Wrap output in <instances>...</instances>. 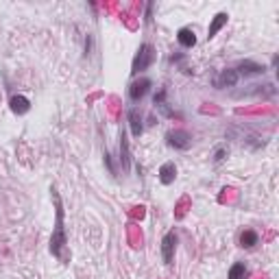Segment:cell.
<instances>
[{
    "label": "cell",
    "instance_id": "6da1fadb",
    "mask_svg": "<svg viewBox=\"0 0 279 279\" xmlns=\"http://www.w3.org/2000/svg\"><path fill=\"white\" fill-rule=\"evenodd\" d=\"M50 196H53V203H55V229H53V236H50V253L57 260H61L63 264H68L70 255L65 253V249H68V236H65V227H63V203H61L59 190L55 186H50Z\"/></svg>",
    "mask_w": 279,
    "mask_h": 279
},
{
    "label": "cell",
    "instance_id": "7a4b0ae2",
    "mask_svg": "<svg viewBox=\"0 0 279 279\" xmlns=\"http://www.w3.org/2000/svg\"><path fill=\"white\" fill-rule=\"evenodd\" d=\"M153 61H155V48L151 46V44H142V46L137 48V53L133 57V65H131V75L137 77L140 72L149 70Z\"/></svg>",
    "mask_w": 279,
    "mask_h": 279
},
{
    "label": "cell",
    "instance_id": "3957f363",
    "mask_svg": "<svg viewBox=\"0 0 279 279\" xmlns=\"http://www.w3.org/2000/svg\"><path fill=\"white\" fill-rule=\"evenodd\" d=\"M166 144L175 151H188L192 146V135L183 129H175V131H168L166 133Z\"/></svg>",
    "mask_w": 279,
    "mask_h": 279
},
{
    "label": "cell",
    "instance_id": "277c9868",
    "mask_svg": "<svg viewBox=\"0 0 279 279\" xmlns=\"http://www.w3.org/2000/svg\"><path fill=\"white\" fill-rule=\"evenodd\" d=\"M151 79H146V77H142V79H135L133 83L129 85V98L133 100V102H140L142 100L146 94H149V90H151Z\"/></svg>",
    "mask_w": 279,
    "mask_h": 279
},
{
    "label": "cell",
    "instance_id": "5b68a950",
    "mask_svg": "<svg viewBox=\"0 0 279 279\" xmlns=\"http://www.w3.org/2000/svg\"><path fill=\"white\" fill-rule=\"evenodd\" d=\"M175 249H177V233L168 231L166 236L161 238V258H164V264H172Z\"/></svg>",
    "mask_w": 279,
    "mask_h": 279
},
{
    "label": "cell",
    "instance_id": "8992f818",
    "mask_svg": "<svg viewBox=\"0 0 279 279\" xmlns=\"http://www.w3.org/2000/svg\"><path fill=\"white\" fill-rule=\"evenodd\" d=\"M238 79H240V75L236 72V68H227V70H223L220 75L214 79V87H218V90H225V87H233L238 83Z\"/></svg>",
    "mask_w": 279,
    "mask_h": 279
},
{
    "label": "cell",
    "instance_id": "52a82bcc",
    "mask_svg": "<svg viewBox=\"0 0 279 279\" xmlns=\"http://www.w3.org/2000/svg\"><path fill=\"white\" fill-rule=\"evenodd\" d=\"M236 72H238V75H245V77H255V75H264V72H266V68H264L262 63H258V61L245 59V61L238 63Z\"/></svg>",
    "mask_w": 279,
    "mask_h": 279
},
{
    "label": "cell",
    "instance_id": "ba28073f",
    "mask_svg": "<svg viewBox=\"0 0 279 279\" xmlns=\"http://www.w3.org/2000/svg\"><path fill=\"white\" fill-rule=\"evenodd\" d=\"M120 164H122V170L124 172L131 170V149H129L127 131H122V133H120Z\"/></svg>",
    "mask_w": 279,
    "mask_h": 279
},
{
    "label": "cell",
    "instance_id": "9c48e42d",
    "mask_svg": "<svg viewBox=\"0 0 279 279\" xmlns=\"http://www.w3.org/2000/svg\"><path fill=\"white\" fill-rule=\"evenodd\" d=\"M127 118H129V127H131V133H133L135 137H140V135L144 133L142 114H140L135 107H131V109H129V114H127Z\"/></svg>",
    "mask_w": 279,
    "mask_h": 279
},
{
    "label": "cell",
    "instance_id": "30bf717a",
    "mask_svg": "<svg viewBox=\"0 0 279 279\" xmlns=\"http://www.w3.org/2000/svg\"><path fill=\"white\" fill-rule=\"evenodd\" d=\"M175 179H177V166H175V161H166L159 168V181L164 186H170V183H175Z\"/></svg>",
    "mask_w": 279,
    "mask_h": 279
},
{
    "label": "cell",
    "instance_id": "8fae6325",
    "mask_svg": "<svg viewBox=\"0 0 279 279\" xmlns=\"http://www.w3.org/2000/svg\"><path fill=\"white\" fill-rule=\"evenodd\" d=\"M227 20H229V16H227L225 11H220V13H216V16L212 18V22H210V28H207V40L216 38L220 28H223V26L227 24Z\"/></svg>",
    "mask_w": 279,
    "mask_h": 279
},
{
    "label": "cell",
    "instance_id": "7c38bea8",
    "mask_svg": "<svg viewBox=\"0 0 279 279\" xmlns=\"http://www.w3.org/2000/svg\"><path fill=\"white\" fill-rule=\"evenodd\" d=\"M177 42L181 44L183 48H194L196 46V35L192 28H188V26H183L177 31Z\"/></svg>",
    "mask_w": 279,
    "mask_h": 279
},
{
    "label": "cell",
    "instance_id": "4fadbf2b",
    "mask_svg": "<svg viewBox=\"0 0 279 279\" xmlns=\"http://www.w3.org/2000/svg\"><path fill=\"white\" fill-rule=\"evenodd\" d=\"M9 107H11L13 114L22 116V114H28V109H31V100H28L26 96H11Z\"/></svg>",
    "mask_w": 279,
    "mask_h": 279
},
{
    "label": "cell",
    "instance_id": "5bb4252c",
    "mask_svg": "<svg viewBox=\"0 0 279 279\" xmlns=\"http://www.w3.org/2000/svg\"><path fill=\"white\" fill-rule=\"evenodd\" d=\"M260 242V236H258V231H253V229H245L240 233V247L242 249H253L255 245Z\"/></svg>",
    "mask_w": 279,
    "mask_h": 279
},
{
    "label": "cell",
    "instance_id": "9a60e30c",
    "mask_svg": "<svg viewBox=\"0 0 279 279\" xmlns=\"http://www.w3.org/2000/svg\"><path fill=\"white\" fill-rule=\"evenodd\" d=\"M249 277V268L242 262H236L229 268V279H247Z\"/></svg>",
    "mask_w": 279,
    "mask_h": 279
},
{
    "label": "cell",
    "instance_id": "2e32d148",
    "mask_svg": "<svg viewBox=\"0 0 279 279\" xmlns=\"http://www.w3.org/2000/svg\"><path fill=\"white\" fill-rule=\"evenodd\" d=\"M227 155H229V149H227V146H218V149L214 151V164H220Z\"/></svg>",
    "mask_w": 279,
    "mask_h": 279
},
{
    "label": "cell",
    "instance_id": "e0dca14e",
    "mask_svg": "<svg viewBox=\"0 0 279 279\" xmlns=\"http://www.w3.org/2000/svg\"><path fill=\"white\" fill-rule=\"evenodd\" d=\"M153 102H155V107H161L166 102V90H159L155 94V98H153Z\"/></svg>",
    "mask_w": 279,
    "mask_h": 279
},
{
    "label": "cell",
    "instance_id": "ac0fdd59",
    "mask_svg": "<svg viewBox=\"0 0 279 279\" xmlns=\"http://www.w3.org/2000/svg\"><path fill=\"white\" fill-rule=\"evenodd\" d=\"M105 164H107V168H109V172H112L114 177H116V166H114V161H112V155H109L107 151H105Z\"/></svg>",
    "mask_w": 279,
    "mask_h": 279
},
{
    "label": "cell",
    "instance_id": "d6986e66",
    "mask_svg": "<svg viewBox=\"0 0 279 279\" xmlns=\"http://www.w3.org/2000/svg\"><path fill=\"white\" fill-rule=\"evenodd\" d=\"M153 7H155V5H153V3H149V5H146V22H151L153 20Z\"/></svg>",
    "mask_w": 279,
    "mask_h": 279
}]
</instances>
